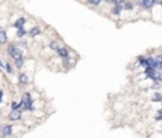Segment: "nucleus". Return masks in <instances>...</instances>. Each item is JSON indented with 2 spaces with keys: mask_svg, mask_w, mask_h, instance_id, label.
Listing matches in <instances>:
<instances>
[{
  "mask_svg": "<svg viewBox=\"0 0 162 138\" xmlns=\"http://www.w3.org/2000/svg\"><path fill=\"white\" fill-rule=\"evenodd\" d=\"M20 103H22L23 110H29V112H33V110H34V108H33V99L30 98L29 93H27L24 96H23V100Z\"/></svg>",
  "mask_w": 162,
  "mask_h": 138,
  "instance_id": "f257e3e1",
  "label": "nucleus"
},
{
  "mask_svg": "<svg viewBox=\"0 0 162 138\" xmlns=\"http://www.w3.org/2000/svg\"><path fill=\"white\" fill-rule=\"evenodd\" d=\"M8 53H9V56L13 60H17V58H19V57L23 56L22 49H19L18 47H15L14 44H10L9 47H8Z\"/></svg>",
  "mask_w": 162,
  "mask_h": 138,
  "instance_id": "f03ea898",
  "label": "nucleus"
},
{
  "mask_svg": "<svg viewBox=\"0 0 162 138\" xmlns=\"http://www.w3.org/2000/svg\"><path fill=\"white\" fill-rule=\"evenodd\" d=\"M20 118H22V110L20 109L10 110V113H9V120L15 122V120H19Z\"/></svg>",
  "mask_w": 162,
  "mask_h": 138,
  "instance_id": "7ed1b4c3",
  "label": "nucleus"
},
{
  "mask_svg": "<svg viewBox=\"0 0 162 138\" xmlns=\"http://www.w3.org/2000/svg\"><path fill=\"white\" fill-rule=\"evenodd\" d=\"M11 131H13V128H11V125L6 124V125H1V131H0V134L3 136V138H6L8 136L11 134Z\"/></svg>",
  "mask_w": 162,
  "mask_h": 138,
  "instance_id": "20e7f679",
  "label": "nucleus"
},
{
  "mask_svg": "<svg viewBox=\"0 0 162 138\" xmlns=\"http://www.w3.org/2000/svg\"><path fill=\"white\" fill-rule=\"evenodd\" d=\"M57 53H58L60 57H62V58H65V60L70 58V55H68V49L65 48V47H60L58 49H57Z\"/></svg>",
  "mask_w": 162,
  "mask_h": 138,
  "instance_id": "39448f33",
  "label": "nucleus"
},
{
  "mask_svg": "<svg viewBox=\"0 0 162 138\" xmlns=\"http://www.w3.org/2000/svg\"><path fill=\"white\" fill-rule=\"evenodd\" d=\"M156 4V0H142L141 5L144 8V9H151V8Z\"/></svg>",
  "mask_w": 162,
  "mask_h": 138,
  "instance_id": "423d86ee",
  "label": "nucleus"
},
{
  "mask_svg": "<svg viewBox=\"0 0 162 138\" xmlns=\"http://www.w3.org/2000/svg\"><path fill=\"white\" fill-rule=\"evenodd\" d=\"M24 24H25V18H19V19H17V20L14 22V28H17V29L23 28Z\"/></svg>",
  "mask_w": 162,
  "mask_h": 138,
  "instance_id": "0eeeda50",
  "label": "nucleus"
},
{
  "mask_svg": "<svg viewBox=\"0 0 162 138\" xmlns=\"http://www.w3.org/2000/svg\"><path fill=\"white\" fill-rule=\"evenodd\" d=\"M18 80H19V82H20L22 85H27V84L29 82V81H28V76H27L24 72H22V74L18 76Z\"/></svg>",
  "mask_w": 162,
  "mask_h": 138,
  "instance_id": "6e6552de",
  "label": "nucleus"
},
{
  "mask_svg": "<svg viewBox=\"0 0 162 138\" xmlns=\"http://www.w3.org/2000/svg\"><path fill=\"white\" fill-rule=\"evenodd\" d=\"M41 32H42V29L39 28V27H33V28L29 30V36L36 37V36H38V34H41Z\"/></svg>",
  "mask_w": 162,
  "mask_h": 138,
  "instance_id": "1a4fd4ad",
  "label": "nucleus"
},
{
  "mask_svg": "<svg viewBox=\"0 0 162 138\" xmlns=\"http://www.w3.org/2000/svg\"><path fill=\"white\" fill-rule=\"evenodd\" d=\"M8 41V36L5 30H0V44H5Z\"/></svg>",
  "mask_w": 162,
  "mask_h": 138,
  "instance_id": "9d476101",
  "label": "nucleus"
},
{
  "mask_svg": "<svg viewBox=\"0 0 162 138\" xmlns=\"http://www.w3.org/2000/svg\"><path fill=\"white\" fill-rule=\"evenodd\" d=\"M15 61V67L17 68H22L23 67V65H24V57H19V58H17V60H14Z\"/></svg>",
  "mask_w": 162,
  "mask_h": 138,
  "instance_id": "9b49d317",
  "label": "nucleus"
},
{
  "mask_svg": "<svg viewBox=\"0 0 162 138\" xmlns=\"http://www.w3.org/2000/svg\"><path fill=\"white\" fill-rule=\"evenodd\" d=\"M122 10H123V6L122 5H114V8L111 9V13H113L114 15H119L122 13Z\"/></svg>",
  "mask_w": 162,
  "mask_h": 138,
  "instance_id": "f8f14e48",
  "label": "nucleus"
},
{
  "mask_svg": "<svg viewBox=\"0 0 162 138\" xmlns=\"http://www.w3.org/2000/svg\"><path fill=\"white\" fill-rule=\"evenodd\" d=\"M152 101H155V103L162 101V94L161 93H155V94H153V96H152Z\"/></svg>",
  "mask_w": 162,
  "mask_h": 138,
  "instance_id": "ddd939ff",
  "label": "nucleus"
},
{
  "mask_svg": "<svg viewBox=\"0 0 162 138\" xmlns=\"http://www.w3.org/2000/svg\"><path fill=\"white\" fill-rule=\"evenodd\" d=\"M49 48L53 49V51H57V49L60 48V44L57 43L56 41H52V42H49Z\"/></svg>",
  "mask_w": 162,
  "mask_h": 138,
  "instance_id": "4468645a",
  "label": "nucleus"
},
{
  "mask_svg": "<svg viewBox=\"0 0 162 138\" xmlns=\"http://www.w3.org/2000/svg\"><path fill=\"white\" fill-rule=\"evenodd\" d=\"M25 34H27V30L24 29V27H23V28H19V29H18V32H17V36H18L19 38L24 37Z\"/></svg>",
  "mask_w": 162,
  "mask_h": 138,
  "instance_id": "2eb2a0df",
  "label": "nucleus"
},
{
  "mask_svg": "<svg viewBox=\"0 0 162 138\" xmlns=\"http://www.w3.org/2000/svg\"><path fill=\"white\" fill-rule=\"evenodd\" d=\"M4 68H5V71L8 72V74H13V67L10 66L9 62H6L5 65H4Z\"/></svg>",
  "mask_w": 162,
  "mask_h": 138,
  "instance_id": "dca6fc26",
  "label": "nucleus"
},
{
  "mask_svg": "<svg viewBox=\"0 0 162 138\" xmlns=\"http://www.w3.org/2000/svg\"><path fill=\"white\" fill-rule=\"evenodd\" d=\"M20 106H22V103H15V101L11 103V110L20 109Z\"/></svg>",
  "mask_w": 162,
  "mask_h": 138,
  "instance_id": "f3484780",
  "label": "nucleus"
},
{
  "mask_svg": "<svg viewBox=\"0 0 162 138\" xmlns=\"http://www.w3.org/2000/svg\"><path fill=\"white\" fill-rule=\"evenodd\" d=\"M155 120H162V109L157 110V114H156V117H155Z\"/></svg>",
  "mask_w": 162,
  "mask_h": 138,
  "instance_id": "a211bd4d",
  "label": "nucleus"
},
{
  "mask_svg": "<svg viewBox=\"0 0 162 138\" xmlns=\"http://www.w3.org/2000/svg\"><path fill=\"white\" fill-rule=\"evenodd\" d=\"M87 3L91 4V5H99L101 3V0H87Z\"/></svg>",
  "mask_w": 162,
  "mask_h": 138,
  "instance_id": "6ab92c4d",
  "label": "nucleus"
},
{
  "mask_svg": "<svg viewBox=\"0 0 162 138\" xmlns=\"http://www.w3.org/2000/svg\"><path fill=\"white\" fill-rule=\"evenodd\" d=\"M124 9H127V10H132V9H133V4L129 3V1L125 3V4H124Z\"/></svg>",
  "mask_w": 162,
  "mask_h": 138,
  "instance_id": "aec40b11",
  "label": "nucleus"
},
{
  "mask_svg": "<svg viewBox=\"0 0 162 138\" xmlns=\"http://www.w3.org/2000/svg\"><path fill=\"white\" fill-rule=\"evenodd\" d=\"M124 1H125V0H111V3H113L114 5H122Z\"/></svg>",
  "mask_w": 162,
  "mask_h": 138,
  "instance_id": "412c9836",
  "label": "nucleus"
},
{
  "mask_svg": "<svg viewBox=\"0 0 162 138\" xmlns=\"http://www.w3.org/2000/svg\"><path fill=\"white\" fill-rule=\"evenodd\" d=\"M3 96H4V93H3V90H0V104L3 103Z\"/></svg>",
  "mask_w": 162,
  "mask_h": 138,
  "instance_id": "4be33fe9",
  "label": "nucleus"
},
{
  "mask_svg": "<svg viewBox=\"0 0 162 138\" xmlns=\"http://www.w3.org/2000/svg\"><path fill=\"white\" fill-rule=\"evenodd\" d=\"M157 80H160V81H162V74H158V76H157Z\"/></svg>",
  "mask_w": 162,
  "mask_h": 138,
  "instance_id": "5701e85b",
  "label": "nucleus"
}]
</instances>
